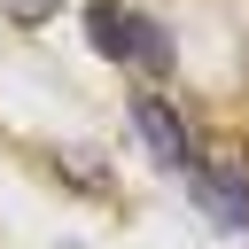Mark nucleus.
I'll return each mask as SVG.
<instances>
[{
    "label": "nucleus",
    "mask_w": 249,
    "mask_h": 249,
    "mask_svg": "<svg viewBox=\"0 0 249 249\" xmlns=\"http://www.w3.org/2000/svg\"><path fill=\"white\" fill-rule=\"evenodd\" d=\"M179 179H187V195H195V202H202L218 226H249V163H233V156L202 163V156H195Z\"/></svg>",
    "instance_id": "1"
},
{
    "label": "nucleus",
    "mask_w": 249,
    "mask_h": 249,
    "mask_svg": "<svg viewBox=\"0 0 249 249\" xmlns=\"http://www.w3.org/2000/svg\"><path fill=\"white\" fill-rule=\"evenodd\" d=\"M132 132H140V148H148L163 171H187V163H195V140H187V124H179L171 101L140 93V101H132Z\"/></svg>",
    "instance_id": "2"
},
{
    "label": "nucleus",
    "mask_w": 249,
    "mask_h": 249,
    "mask_svg": "<svg viewBox=\"0 0 249 249\" xmlns=\"http://www.w3.org/2000/svg\"><path fill=\"white\" fill-rule=\"evenodd\" d=\"M124 62H132L140 78H163V70L179 62V47H171V31H163L156 16H124Z\"/></svg>",
    "instance_id": "3"
},
{
    "label": "nucleus",
    "mask_w": 249,
    "mask_h": 249,
    "mask_svg": "<svg viewBox=\"0 0 249 249\" xmlns=\"http://www.w3.org/2000/svg\"><path fill=\"white\" fill-rule=\"evenodd\" d=\"M86 31H93V47H101L109 62H124V16H117V8H93Z\"/></svg>",
    "instance_id": "4"
},
{
    "label": "nucleus",
    "mask_w": 249,
    "mask_h": 249,
    "mask_svg": "<svg viewBox=\"0 0 249 249\" xmlns=\"http://www.w3.org/2000/svg\"><path fill=\"white\" fill-rule=\"evenodd\" d=\"M8 8H16V23H47L54 16V0H8Z\"/></svg>",
    "instance_id": "5"
}]
</instances>
